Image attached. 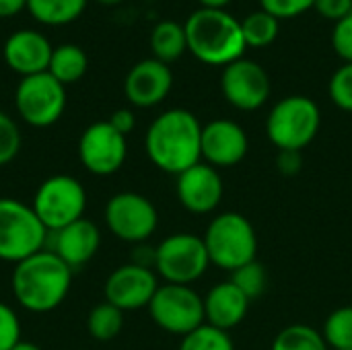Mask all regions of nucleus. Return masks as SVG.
<instances>
[{
    "label": "nucleus",
    "mask_w": 352,
    "mask_h": 350,
    "mask_svg": "<svg viewBox=\"0 0 352 350\" xmlns=\"http://www.w3.org/2000/svg\"><path fill=\"white\" fill-rule=\"evenodd\" d=\"M144 149L155 167L179 175L202 161V124L188 109H167L151 122Z\"/></svg>",
    "instance_id": "nucleus-1"
},
{
    "label": "nucleus",
    "mask_w": 352,
    "mask_h": 350,
    "mask_svg": "<svg viewBox=\"0 0 352 350\" xmlns=\"http://www.w3.org/2000/svg\"><path fill=\"white\" fill-rule=\"evenodd\" d=\"M31 206L43 227L54 233L85 217L87 192L72 175H52L39 184Z\"/></svg>",
    "instance_id": "nucleus-7"
},
{
    "label": "nucleus",
    "mask_w": 352,
    "mask_h": 350,
    "mask_svg": "<svg viewBox=\"0 0 352 350\" xmlns=\"http://www.w3.org/2000/svg\"><path fill=\"white\" fill-rule=\"evenodd\" d=\"M52 52L54 45L50 43V39L35 29H19L10 33L2 47L6 66L21 76L47 72Z\"/></svg>",
    "instance_id": "nucleus-18"
},
{
    "label": "nucleus",
    "mask_w": 352,
    "mask_h": 350,
    "mask_svg": "<svg viewBox=\"0 0 352 350\" xmlns=\"http://www.w3.org/2000/svg\"><path fill=\"white\" fill-rule=\"evenodd\" d=\"M202 8H225L231 0H198Z\"/></svg>",
    "instance_id": "nucleus-39"
},
{
    "label": "nucleus",
    "mask_w": 352,
    "mask_h": 350,
    "mask_svg": "<svg viewBox=\"0 0 352 350\" xmlns=\"http://www.w3.org/2000/svg\"><path fill=\"white\" fill-rule=\"evenodd\" d=\"M221 91L233 107L241 111H254L266 105L272 83L268 72L258 62L239 58L223 68Z\"/></svg>",
    "instance_id": "nucleus-13"
},
{
    "label": "nucleus",
    "mask_w": 352,
    "mask_h": 350,
    "mask_svg": "<svg viewBox=\"0 0 352 350\" xmlns=\"http://www.w3.org/2000/svg\"><path fill=\"white\" fill-rule=\"evenodd\" d=\"M245 130L233 120H212L202 126V161L210 167H233L248 155Z\"/></svg>",
    "instance_id": "nucleus-16"
},
{
    "label": "nucleus",
    "mask_w": 352,
    "mask_h": 350,
    "mask_svg": "<svg viewBox=\"0 0 352 350\" xmlns=\"http://www.w3.org/2000/svg\"><path fill=\"white\" fill-rule=\"evenodd\" d=\"M52 235V252L64 260L72 270L89 264L101 245V233L99 227L89 219H78L70 225H66L60 231L50 233Z\"/></svg>",
    "instance_id": "nucleus-19"
},
{
    "label": "nucleus",
    "mask_w": 352,
    "mask_h": 350,
    "mask_svg": "<svg viewBox=\"0 0 352 350\" xmlns=\"http://www.w3.org/2000/svg\"><path fill=\"white\" fill-rule=\"evenodd\" d=\"M276 167L283 175H297L303 167V157L299 151H280L276 157Z\"/></svg>",
    "instance_id": "nucleus-36"
},
{
    "label": "nucleus",
    "mask_w": 352,
    "mask_h": 350,
    "mask_svg": "<svg viewBox=\"0 0 352 350\" xmlns=\"http://www.w3.org/2000/svg\"><path fill=\"white\" fill-rule=\"evenodd\" d=\"M87 0H27V10L43 25H66L82 14Z\"/></svg>",
    "instance_id": "nucleus-23"
},
{
    "label": "nucleus",
    "mask_w": 352,
    "mask_h": 350,
    "mask_svg": "<svg viewBox=\"0 0 352 350\" xmlns=\"http://www.w3.org/2000/svg\"><path fill=\"white\" fill-rule=\"evenodd\" d=\"M72 285V268L52 250H41L14 264L10 287L16 303L33 314L54 311L64 303Z\"/></svg>",
    "instance_id": "nucleus-2"
},
{
    "label": "nucleus",
    "mask_w": 352,
    "mask_h": 350,
    "mask_svg": "<svg viewBox=\"0 0 352 350\" xmlns=\"http://www.w3.org/2000/svg\"><path fill=\"white\" fill-rule=\"evenodd\" d=\"M14 105L29 126H54L66 109V87L50 72L23 76L14 91Z\"/></svg>",
    "instance_id": "nucleus-10"
},
{
    "label": "nucleus",
    "mask_w": 352,
    "mask_h": 350,
    "mask_svg": "<svg viewBox=\"0 0 352 350\" xmlns=\"http://www.w3.org/2000/svg\"><path fill=\"white\" fill-rule=\"evenodd\" d=\"M188 50L208 66H229L248 50L241 21L225 8H198L184 23Z\"/></svg>",
    "instance_id": "nucleus-3"
},
{
    "label": "nucleus",
    "mask_w": 352,
    "mask_h": 350,
    "mask_svg": "<svg viewBox=\"0 0 352 350\" xmlns=\"http://www.w3.org/2000/svg\"><path fill=\"white\" fill-rule=\"evenodd\" d=\"M50 231L43 227L31 204L14 198H0V260L19 264L45 250Z\"/></svg>",
    "instance_id": "nucleus-6"
},
{
    "label": "nucleus",
    "mask_w": 352,
    "mask_h": 350,
    "mask_svg": "<svg viewBox=\"0 0 352 350\" xmlns=\"http://www.w3.org/2000/svg\"><path fill=\"white\" fill-rule=\"evenodd\" d=\"M179 350H235V344L229 332L204 324L182 338Z\"/></svg>",
    "instance_id": "nucleus-29"
},
{
    "label": "nucleus",
    "mask_w": 352,
    "mask_h": 350,
    "mask_svg": "<svg viewBox=\"0 0 352 350\" xmlns=\"http://www.w3.org/2000/svg\"><path fill=\"white\" fill-rule=\"evenodd\" d=\"M21 322L12 307L0 303V350H12L21 342Z\"/></svg>",
    "instance_id": "nucleus-32"
},
{
    "label": "nucleus",
    "mask_w": 352,
    "mask_h": 350,
    "mask_svg": "<svg viewBox=\"0 0 352 350\" xmlns=\"http://www.w3.org/2000/svg\"><path fill=\"white\" fill-rule=\"evenodd\" d=\"M332 47L344 60V64L352 62V12L334 25Z\"/></svg>",
    "instance_id": "nucleus-34"
},
{
    "label": "nucleus",
    "mask_w": 352,
    "mask_h": 350,
    "mask_svg": "<svg viewBox=\"0 0 352 350\" xmlns=\"http://www.w3.org/2000/svg\"><path fill=\"white\" fill-rule=\"evenodd\" d=\"M105 225L118 239L142 243L157 231L159 212L146 196L120 192L105 204Z\"/></svg>",
    "instance_id": "nucleus-11"
},
{
    "label": "nucleus",
    "mask_w": 352,
    "mask_h": 350,
    "mask_svg": "<svg viewBox=\"0 0 352 350\" xmlns=\"http://www.w3.org/2000/svg\"><path fill=\"white\" fill-rule=\"evenodd\" d=\"M148 314L161 330L182 338L206 324L204 299L188 285H159Z\"/></svg>",
    "instance_id": "nucleus-9"
},
{
    "label": "nucleus",
    "mask_w": 352,
    "mask_h": 350,
    "mask_svg": "<svg viewBox=\"0 0 352 350\" xmlns=\"http://www.w3.org/2000/svg\"><path fill=\"white\" fill-rule=\"evenodd\" d=\"M316 0H260V8L268 14L280 19H295L309 8H314Z\"/></svg>",
    "instance_id": "nucleus-33"
},
{
    "label": "nucleus",
    "mask_w": 352,
    "mask_h": 350,
    "mask_svg": "<svg viewBox=\"0 0 352 350\" xmlns=\"http://www.w3.org/2000/svg\"><path fill=\"white\" fill-rule=\"evenodd\" d=\"M202 239L210 264L229 272L254 262L258 254L256 229L250 219L239 212H221L214 217Z\"/></svg>",
    "instance_id": "nucleus-4"
},
{
    "label": "nucleus",
    "mask_w": 352,
    "mask_h": 350,
    "mask_svg": "<svg viewBox=\"0 0 352 350\" xmlns=\"http://www.w3.org/2000/svg\"><path fill=\"white\" fill-rule=\"evenodd\" d=\"M107 122H109L120 134H124V136H128V134L134 130V126H136V118H134L132 109H118V111H113V113L109 116Z\"/></svg>",
    "instance_id": "nucleus-37"
},
{
    "label": "nucleus",
    "mask_w": 352,
    "mask_h": 350,
    "mask_svg": "<svg viewBox=\"0 0 352 350\" xmlns=\"http://www.w3.org/2000/svg\"><path fill=\"white\" fill-rule=\"evenodd\" d=\"M231 283H233L250 301H256V299H260V297L266 293V289H268V272H266V268H264L258 260H254V262H250V264L237 268L235 272H231Z\"/></svg>",
    "instance_id": "nucleus-27"
},
{
    "label": "nucleus",
    "mask_w": 352,
    "mask_h": 350,
    "mask_svg": "<svg viewBox=\"0 0 352 350\" xmlns=\"http://www.w3.org/2000/svg\"><path fill=\"white\" fill-rule=\"evenodd\" d=\"M87 66H89V60H87L85 50H80L74 43H62L54 47L47 72L66 87V85L80 80L87 72Z\"/></svg>",
    "instance_id": "nucleus-22"
},
{
    "label": "nucleus",
    "mask_w": 352,
    "mask_h": 350,
    "mask_svg": "<svg viewBox=\"0 0 352 350\" xmlns=\"http://www.w3.org/2000/svg\"><path fill=\"white\" fill-rule=\"evenodd\" d=\"M27 8V0H0V17H14Z\"/></svg>",
    "instance_id": "nucleus-38"
},
{
    "label": "nucleus",
    "mask_w": 352,
    "mask_h": 350,
    "mask_svg": "<svg viewBox=\"0 0 352 350\" xmlns=\"http://www.w3.org/2000/svg\"><path fill=\"white\" fill-rule=\"evenodd\" d=\"M101 4H118V2H122V0H99Z\"/></svg>",
    "instance_id": "nucleus-41"
},
{
    "label": "nucleus",
    "mask_w": 352,
    "mask_h": 350,
    "mask_svg": "<svg viewBox=\"0 0 352 350\" xmlns=\"http://www.w3.org/2000/svg\"><path fill=\"white\" fill-rule=\"evenodd\" d=\"M177 200L194 215H208L219 208L225 186L219 169L200 161L198 165L186 169L177 175Z\"/></svg>",
    "instance_id": "nucleus-15"
},
{
    "label": "nucleus",
    "mask_w": 352,
    "mask_h": 350,
    "mask_svg": "<svg viewBox=\"0 0 352 350\" xmlns=\"http://www.w3.org/2000/svg\"><path fill=\"white\" fill-rule=\"evenodd\" d=\"M270 350H330V347L316 328L305 324H293L276 334Z\"/></svg>",
    "instance_id": "nucleus-26"
},
{
    "label": "nucleus",
    "mask_w": 352,
    "mask_h": 350,
    "mask_svg": "<svg viewBox=\"0 0 352 350\" xmlns=\"http://www.w3.org/2000/svg\"><path fill=\"white\" fill-rule=\"evenodd\" d=\"M278 19L268 14L266 10H254L252 14H248L241 21V31H243V39L248 47H268L276 41L278 37Z\"/></svg>",
    "instance_id": "nucleus-24"
},
{
    "label": "nucleus",
    "mask_w": 352,
    "mask_h": 350,
    "mask_svg": "<svg viewBox=\"0 0 352 350\" xmlns=\"http://www.w3.org/2000/svg\"><path fill=\"white\" fill-rule=\"evenodd\" d=\"M250 303L252 301L231 281L219 283L204 297L206 324L223 332H229L245 320Z\"/></svg>",
    "instance_id": "nucleus-20"
},
{
    "label": "nucleus",
    "mask_w": 352,
    "mask_h": 350,
    "mask_svg": "<svg viewBox=\"0 0 352 350\" xmlns=\"http://www.w3.org/2000/svg\"><path fill=\"white\" fill-rule=\"evenodd\" d=\"M128 157V140L107 120L93 122L78 140V159L93 175H113Z\"/></svg>",
    "instance_id": "nucleus-12"
},
{
    "label": "nucleus",
    "mask_w": 352,
    "mask_h": 350,
    "mask_svg": "<svg viewBox=\"0 0 352 350\" xmlns=\"http://www.w3.org/2000/svg\"><path fill=\"white\" fill-rule=\"evenodd\" d=\"M314 8L328 21H342L352 12V0H316Z\"/></svg>",
    "instance_id": "nucleus-35"
},
{
    "label": "nucleus",
    "mask_w": 352,
    "mask_h": 350,
    "mask_svg": "<svg viewBox=\"0 0 352 350\" xmlns=\"http://www.w3.org/2000/svg\"><path fill=\"white\" fill-rule=\"evenodd\" d=\"M322 336L330 349H352V307H340L332 311L324 324Z\"/></svg>",
    "instance_id": "nucleus-28"
},
{
    "label": "nucleus",
    "mask_w": 352,
    "mask_h": 350,
    "mask_svg": "<svg viewBox=\"0 0 352 350\" xmlns=\"http://www.w3.org/2000/svg\"><path fill=\"white\" fill-rule=\"evenodd\" d=\"M151 50L153 58L161 60L163 64H173L179 60L188 50L186 29L177 21H161L151 31Z\"/></svg>",
    "instance_id": "nucleus-21"
},
{
    "label": "nucleus",
    "mask_w": 352,
    "mask_h": 350,
    "mask_svg": "<svg viewBox=\"0 0 352 350\" xmlns=\"http://www.w3.org/2000/svg\"><path fill=\"white\" fill-rule=\"evenodd\" d=\"M210 258L204 239L194 233H175L155 248V270L171 285H192L204 276Z\"/></svg>",
    "instance_id": "nucleus-8"
},
{
    "label": "nucleus",
    "mask_w": 352,
    "mask_h": 350,
    "mask_svg": "<svg viewBox=\"0 0 352 350\" xmlns=\"http://www.w3.org/2000/svg\"><path fill=\"white\" fill-rule=\"evenodd\" d=\"M344 350H352V349H344Z\"/></svg>",
    "instance_id": "nucleus-42"
},
{
    "label": "nucleus",
    "mask_w": 352,
    "mask_h": 350,
    "mask_svg": "<svg viewBox=\"0 0 352 350\" xmlns=\"http://www.w3.org/2000/svg\"><path fill=\"white\" fill-rule=\"evenodd\" d=\"M322 126L318 103L303 95L280 99L266 120V134L278 151H303L309 146Z\"/></svg>",
    "instance_id": "nucleus-5"
},
{
    "label": "nucleus",
    "mask_w": 352,
    "mask_h": 350,
    "mask_svg": "<svg viewBox=\"0 0 352 350\" xmlns=\"http://www.w3.org/2000/svg\"><path fill=\"white\" fill-rule=\"evenodd\" d=\"M330 99L342 111H352V62L342 64L330 78Z\"/></svg>",
    "instance_id": "nucleus-30"
},
{
    "label": "nucleus",
    "mask_w": 352,
    "mask_h": 350,
    "mask_svg": "<svg viewBox=\"0 0 352 350\" xmlns=\"http://www.w3.org/2000/svg\"><path fill=\"white\" fill-rule=\"evenodd\" d=\"M12 350H43V349H41V347H37L35 342H27V340H21V342H19V344H16V347H14Z\"/></svg>",
    "instance_id": "nucleus-40"
},
{
    "label": "nucleus",
    "mask_w": 352,
    "mask_h": 350,
    "mask_svg": "<svg viewBox=\"0 0 352 350\" xmlns=\"http://www.w3.org/2000/svg\"><path fill=\"white\" fill-rule=\"evenodd\" d=\"M173 87V72L169 64L157 58H146L136 62L124 80L126 99L134 107H155L159 105Z\"/></svg>",
    "instance_id": "nucleus-17"
},
{
    "label": "nucleus",
    "mask_w": 352,
    "mask_h": 350,
    "mask_svg": "<svg viewBox=\"0 0 352 350\" xmlns=\"http://www.w3.org/2000/svg\"><path fill=\"white\" fill-rule=\"evenodd\" d=\"M122 328H124V311L107 301L93 307L87 318V330H89L91 338H95L99 342H109V340L118 338Z\"/></svg>",
    "instance_id": "nucleus-25"
},
{
    "label": "nucleus",
    "mask_w": 352,
    "mask_h": 350,
    "mask_svg": "<svg viewBox=\"0 0 352 350\" xmlns=\"http://www.w3.org/2000/svg\"><path fill=\"white\" fill-rule=\"evenodd\" d=\"M157 289V274L151 268L132 262L116 268L107 276L103 293L107 303L116 305L122 311H134L140 307H148Z\"/></svg>",
    "instance_id": "nucleus-14"
},
{
    "label": "nucleus",
    "mask_w": 352,
    "mask_h": 350,
    "mask_svg": "<svg viewBox=\"0 0 352 350\" xmlns=\"http://www.w3.org/2000/svg\"><path fill=\"white\" fill-rule=\"evenodd\" d=\"M21 151V130L16 122L0 111V167L8 165Z\"/></svg>",
    "instance_id": "nucleus-31"
}]
</instances>
